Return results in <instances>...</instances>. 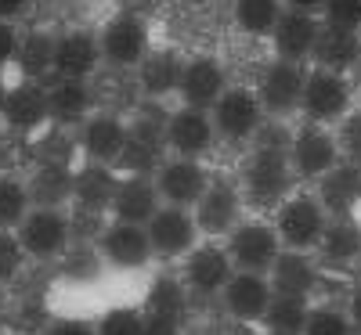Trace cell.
I'll return each instance as SVG.
<instances>
[{
    "label": "cell",
    "mask_w": 361,
    "mask_h": 335,
    "mask_svg": "<svg viewBox=\"0 0 361 335\" xmlns=\"http://www.w3.org/2000/svg\"><path fill=\"white\" fill-rule=\"evenodd\" d=\"M15 231L29 260H58L73 246L76 220L69 206H33Z\"/></svg>",
    "instance_id": "6da1fadb"
},
{
    "label": "cell",
    "mask_w": 361,
    "mask_h": 335,
    "mask_svg": "<svg viewBox=\"0 0 361 335\" xmlns=\"http://www.w3.org/2000/svg\"><path fill=\"white\" fill-rule=\"evenodd\" d=\"M260 137V134H257ZM293 163H289V137L286 141H267L260 137L253 159L246 166V195L253 202H282L293 188Z\"/></svg>",
    "instance_id": "7a4b0ae2"
},
{
    "label": "cell",
    "mask_w": 361,
    "mask_h": 335,
    "mask_svg": "<svg viewBox=\"0 0 361 335\" xmlns=\"http://www.w3.org/2000/svg\"><path fill=\"white\" fill-rule=\"evenodd\" d=\"M329 227V213L318 202V195H286L279 202L275 213V231L282 249H296V253H311L318 249V241Z\"/></svg>",
    "instance_id": "3957f363"
},
{
    "label": "cell",
    "mask_w": 361,
    "mask_h": 335,
    "mask_svg": "<svg viewBox=\"0 0 361 335\" xmlns=\"http://www.w3.org/2000/svg\"><path fill=\"white\" fill-rule=\"evenodd\" d=\"M98 47H102V62L112 69H137L145 62V54L152 51V29L148 22L134 11H119L112 15L102 33H98Z\"/></svg>",
    "instance_id": "277c9868"
},
{
    "label": "cell",
    "mask_w": 361,
    "mask_h": 335,
    "mask_svg": "<svg viewBox=\"0 0 361 335\" xmlns=\"http://www.w3.org/2000/svg\"><path fill=\"white\" fill-rule=\"evenodd\" d=\"M300 112L307 115V123H318V127L340 123V119L350 112V83H347V76L314 65V69L304 76V98H300Z\"/></svg>",
    "instance_id": "5b68a950"
},
{
    "label": "cell",
    "mask_w": 361,
    "mask_h": 335,
    "mask_svg": "<svg viewBox=\"0 0 361 335\" xmlns=\"http://www.w3.org/2000/svg\"><path fill=\"white\" fill-rule=\"evenodd\" d=\"M145 231H148V241H152V253L163 256V260H185L202 241L195 213L185 209V206H166V202L156 209V217L145 224Z\"/></svg>",
    "instance_id": "8992f818"
},
{
    "label": "cell",
    "mask_w": 361,
    "mask_h": 335,
    "mask_svg": "<svg viewBox=\"0 0 361 335\" xmlns=\"http://www.w3.org/2000/svg\"><path fill=\"white\" fill-rule=\"evenodd\" d=\"M209 119H214V130L224 141H250L260 134L264 127V105L257 98V90L250 87H228L217 98V105L209 108Z\"/></svg>",
    "instance_id": "52a82bcc"
},
{
    "label": "cell",
    "mask_w": 361,
    "mask_h": 335,
    "mask_svg": "<svg viewBox=\"0 0 361 335\" xmlns=\"http://www.w3.org/2000/svg\"><path fill=\"white\" fill-rule=\"evenodd\" d=\"M228 256L235 263V270H253V274H267L275 267L279 253H282V241L275 224H264V220H246L238 224L228 234Z\"/></svg>",
    "instance_id": "ba28073f"
},
{
    "label": "cell",
    "mask_w": 361,
    "mask_h": 335,
    "mask_svg": "<svg viewBox=\"0 0 361 335\" xmlns=\"http://www.w3.org/2000/svg\"><path fill=\"white\" fill-rule=\"evenodd\" d=\"M51 123L47 112V83L40 80H22L8 87L4 105H0V127L11 134H40Z\"/></svg>",
    "instance_id": "9c48e42d"
},
{
    "label": "cell",
    "mask_w": 361,
    "mask_h": 335,
    "mask_svg": "<svg viewBox=\"0 0 361 335\" xmlns=\"http://www.w3.org/2000/svg\"><path fill=\"white\" fill-rule=\"evenodd\" d=\"M98 253L112 270H145L152 263V241L141 224H123V220H109L98 234Z\"/></svg>",
    "instance_id": "30bf717a"
},
{
    "label": "cell",
    "mask_w": 361,
    "mask_h": 335,
    "mask_svg": "<svg viewBox=\"0 0 361 335\" xmlns=\"http://www.w3.org/2000/svg\"><path fill=\"white\" fill-rule=\"evenodd\" d=\"M340 159H343L340 141H336V134L329 130V127L307 123L304 130H296L289 137V163H293V173L296 177L318 180L322 173L333 170Z\"/></svg>",
    "instance_id": "8fae6325"
},
{
    "label": "cell",
    "mask_w": 361,
    "mask_h": 335,
    "mask_svg": "<svg viewBox=\"0 0 361 335\" xmlns=\"http://www.w3.org/2000/svg\"><path fill=\"white\" fill-rule=\"evenodd\" d=\"M152 177H156V188H159L166 206L192 209L202 198V191L209 188V170L188 156H166Z\"/></svg>",
    "instance_id": "7c38bea8"
},
{
    "label": "cell",
    "mask_w": 361,
    "mask_h": 335,
    "mask_svg": "<svg viewBox=\"0 0 361 335\" xmlns=\"http://www.w3.org/2000/svg\"><path fill=\"white\" fill-rule=\"evenodd\" d=\"M304 65L296 62H267L260 80H257V98L264 105V115H289L300 108V98H304Z\"/></svg>",
    "instance_id": "4fadbf2b"
},
{
    "label": "cell",
    "mask_w": 361,
    "mask_h": 335,
    "mask_svg": "<svg viewBox=\"0 0 361 335\" xmlns=\"http://www.w3.org/2000/svg\"><path fill=\"white\" fill-rule=\"evenodd\" d=\"M217 141L214 119L206 108H192V105H177L166 115V148L170 156H188V159H202Z\"/></svg>",
    "instance_id": "5bb4252c"
},
{
    "label": "cell",
    "mask_w": 361,
    "mask_h": 335,
    "mask_svg": "<svg viewBox=\"0 0 361 335\" xmlns=\"http://www.w3.org/2000/svg\"><path fill=\"white\" fill-rule=\"evenodd\" d=\"M166 119L152 127L148 119H134L130 123V134H127V144L116 159V173H145L152 177L159 170V163L166 159Z\"/></svg>",
    "instance_id": "9a60e30c"
},
{
    "label": "cell",
    "mask_w": 361,
    "mask_h": 335,
    "mask_svg": "<svg viewBox=\"0 0 361 335\" xmlns=\"http://www.w3.org/2000/svg\"><path fill=\"white\" fill-rule=\"evenodd\" d=\"M231 274H235V263H231L228 249L217 246V241H199L185 256L180 278L192 289V296H221L224 285L231 282Z\"/></svg>",
    "instance_id": "2e32d148"
},
{
    "label": "cell",
    "mask_w": 361,
    "mask_h": 335,
    "mask_svg": "<svg viewBox=\"0 0 361 335\" xmlns=\"http://www.w3.org/2000/svg\"><path fill=\"white\" fill-rule=\"evenodd\" d=\"M102 65V47L98 37L87 29H69V33L54 37L51 51V76L58 80H90Z\"/></svg>",
    "instance_id": "e0dca14e"
},
{
    "label": "cell",
    "mask_w": 361,
    "mask_h": 335,
    "mask_svg": "<svg viewBox=\"0 0 361 335\" xmlns=\"http://www.w3.org/2000/svg\"><path fill=\"white\" fill-rule=\"evenodd\" d=\"M130 123L119 112H90L80 123V151L87 163H105L116 166L119 151L127 144Z\"/></svg>",
    "instance_id": "ac0fdd59"
},
{
    "label": "cell",
    "mask_w": 361,
    "mask_h": 335,
    "mask_svg": "<svg viewBox=\"0 0 361 335\" xmlns=\"http://www.w3.org/2000/svg\"><path fill=\"white\" fill-rule=\"evenodd\" d=\"M116 184H119V173L116 166H105V163H87L73 173V217L76 220H90V217H102L112 206V195H116Z\"/></svg>",
    "instance_id": "d6986e66"
},
{
    "label": "cell",
    "mask_w": 361,
    "mask_h": 335,
    "mask_svg": "<svg viewBox=\"0 0 361 335\" xmlns=\"http://www.w3.org/2000/svg\"><path fill=\"white\" fill-rule=\"evenodd\" d=\"M192 213H195V224H199L202 238L231 234L243 224V195H238V188H231L228 180H209V188L192 206Z\"/></svg>",
    "instance_id": "ffe728a7"
},
{
    "label": "cell",
    "mask_w": 361,
    "mask_h": 335,
    "mask_svg": "<svg viewBox=\"0 0 361 335\" xmlns=\"http://www.w3.org/2000/svg\"><path fill=\"white\" fill-rule=\"evenodd\" d=\"M228 90V72L217 58L209 54H195L180 65V83H177V98L180 105H192V108H214L217 98Z\"/></svg>",
    "instance_id": "44dd1931"
},
{
    "label": "cell",
    "mask_w": 361,
    "mask_h": 335,
    "mask_svg": "<svg viewBox=\"0 0 361 335\" xmlns=\"http://www.w3.org/2000/svg\"><path fill=\"white\" fill-rule=\"evenodd\" d=\"M163 206V195L156 188V177H145V173H119V184L109 206V217L112 220H123V224H148L156 217V209Z\"/></svg>",
    "instance_id": "7402d4cb"
},
{
    "label": "cell",
    "mask_w": 361,
    "mask_h": 335,
    "mask_svg": "<svg viewBox=\"0 0 361 335\" xmlns=\"http://www.w3.org/2000/svg\"><path fill=\"white\" fill-rule=\"evenodd\" d=\"M318 29H322V22L311 11L286 8L282 18L275 22V29H271V47H275V58H282V62H296V65L311 62Z\"/></svg>",
    "instance_id": "603a6c76"
},
{
    "label": "cell",
    "mask_w": 361,
    "mask_h": 335,
    "mask_svg": "<svg viewBox=\"0 0 361 335\" xmlns=\"http://www.w3.org/2000/svg\"><path fill=\"white\" fill-rule=\"evenodd\" d=\"M275 296L267 274H253V270H235L231 282L224 285L221 299H224V310L235 321H264L267 314V303Z\"/></svg>",
    "instance_id": "cb8c5ba5"
},
{
    "label": "cell",
    "mask_w": 361,
    "mask_h": 335,
    "mask_svg": "<svg viewBox=\"0 0 361 335\" xmlns=\"http://www.w3.org/2000/svg\"><path fill=\"white\" fill-rule=\"evenodd\" d=\"M318 202L329 217H350L361 202V166L350 159H340L329 173L318 177Z\"/></svg>",
    "instance_id": "d4e9b609"
},
{
    "label": "cell",
    "mask_w": 361,
    "mask_h": 335,
    "mask_svg": "<svg viewBox=\"0 0 361 335\" xmlns=\"http://www.w3.org/2000/svg\"><path fill=\"white\" fill-rule=\"evenodd\" d=\"M47 112H51V123L54 127H76L94 112V94H90V83L87 80H51L47 83Z\"/></svg>",
    "instance_id": "484cf974"
},
{
    "label": "cell",
    "mask_w": 361,
    "mask_h": 335,
    "mask_svg": "<svg viewBox=\"0 0 361 335\" xmlns=\"http://www.w3.org/2000/svg\"><path fill=\"white\" fill-rule=\"evenodd\" d=\"M73 166L66 159H40L25 177L33 206H69L73 202Z\"/></svg>",
    "instance_id": "4316f807"
},
{
    "label": "cell",
    "mask_w": 361,
    "mask_h": 335,
    "mask_svg": "<svg viewBox=\"0 0 361 335\" xmlns=\"http://www.w3.org/2000/svg\"><path fill=\"white\" fill-rule=\"evenodd\" d=\"M357 58H361V33H357V29H340V25L322 22L318 40H314V51H311V62H314L318 69L347 72Z\"/></svg>",
    "instance_id": "83f0119b"
},
{
    "label": "cell",
    "mask_w": 361,
    "mask_h": 335,
    "mask_svg": "<svg viewBox=\"0 0 361 335\" xmlns=\"http://www.w3.org/2000/svg\"><path fill=\"white\" fill-rule=\"evenodd\" d=\"M180 65H185V62H180V54H177V51H170V47H152V51L145 54V62L134 69V72H137L141 94H145V98H152V101L177 94Z\"/></svg>",
    "instance_id": "f1b7e54d"
},
{
    "label": "cell",
    "mask_w": 361,
    "mask_h": 335,
    "mask_svg": "<svg viewBox=\"0 0 361 335\" xmlns=\"http://www.w3.org/2000/svg\"><path fill=\"white\" fill-rule=\"evenodd\" d=\"M188 307H192V289L185 285L180 274H159V278H152V285L145 292V303H141L145 314L166 317V321H177V324H185Z\"/></svg>",
    "instance_id": "f546056e"
},
{
    "label": "cell",
    "mask_w": 361,
    "mask_h": 335,
    "mask_svg": "<svg viewBox=\"0 0 361 335\" xmlns=\"http://www.w3.org/2000/svg\"><path fill=\"white\" fill-rule=\"evenodd\" d=\"M271 289L282 292V296H311L318 285V267L307 253H296V249H282L275 267L267 270Z\"/></svg>",
    "instance_id": "4dcf8cb0"
},
{
    "label": "cell",
    "mask_w": 361,
    "mask_h": 335,
    "mask_svg": "<svg viewBox=\"0 0 361 335\" xmlns=\"http://www.w3.org/2000/svg\"><path fill=\"white\" fill-rule=\"evenodd\" d=\"M322 260L333 267H347L361 256V224L354 217H329V227L318 241Z\"/></svg>",
    "instance_id": "1f68e13d"
},
{
    "label": "cell",
    "mask_w": 361,
    "mask_h": 335,
    "mask_svg": "<svg viewBox=\"0 0 361 335\" xmlns=\"http://www.w3.org/2000/svg\"><path fill=\"white\" fill-rule=\"evenodd\" d=\"M235 25L246 37H271L275 22L282 18L286 4L282 0H235Z\"/></svg>",
    "instance_id": "d6a6232c"
},
{
    "label": "cell",
    "mask_w": 361,
    "mask_h": 335,
    "mask_svg": "<svg viewBox=\"0 0 361 335\" xmlns=\"http://www.w3.org/2000/svg\"><path fill=\"white\" fill-rule=\"evenodd\" d=\"M307 314H311V303L307 296H282L275 292L267 303V314H264V324L271 331H289V335H300L307 324Z\"/></svg>",
    "instance_id": "836d02e7"
},
{
    "label": "cell",
    "mask_w": 361,
    "mask_h": 335,
    "mask_svg": "<svg viewBox=\"0 0 361 335\" xmlns=\"http://www.w3.org/2000/svg\"><path fill=\"white\" fill-rule=\"evenodd\" d=\"M29 209H33V198H29L25 177L0 173V231H15Z\"/></svg>",
    "instance_id": "e575fe53"
},
{
    "label": "cell",
    "mask_w": 361,
    "mask_h": 335,
    "mask_svg": "<svg viewBox=\"0 0 361 335\" xmlns=\"http://www.w3.org/2000/svg\"><path fill=\"white\" fill-rule=\"evenodd\" d=\"M51 51H54V37L51 33H29L18 44V58H15V62L25 69L29 80H40L44 72H51Z\"/></svg>",
    "instance_id": "d590c367"
},
{
    "label": "cell",
    "mask_w": 361,
    "mask_h": 335,
    "mask_svg": "<svg viewBox=\"0 0 361 335\" xmlns=\"http://www.w3.org/2000/svg\"><path fill=\"white\" fill-rule=\"evenodd\" d=\"M141 328H145V310L141 307H109L94 321L98 335H141Z\"/></svg>",
    "instance_id": "8d00e7d4"
},
{
    "label": "cell",
    "mask_w": 361,
    "mask_h": 335,
    "mask_svg": "<svg viewBox=\"0 0 361 335\" xmlns=\"http://www.w3.org/2000/svg\"><path fill=\"white\" fill-rule=\"evenodd\" d=\"M300 335H354V324L336 307H311L307 324H304Z\"/></svg>",
    "instance_id": "74e56055"
},
{
    "label": "cell",
    "mask_w": 361,
    "mask_h": 335,
    "mask_svg": "<svg viewBox=\"0 0 361 335\" xmlns=\"http://www.w3.org/2000/svg\"><path fill=\"white\" fill-rule=\"evenodd\" d=\"M25 263H29V253L22 249L18 231H0V285H11L25 270Z\"/></svg>",
    "instance_id": "f35d334b"
},
{
    "label": "cell",
    "mask_w": 361,
    "mask_h": 335,
    "mask_svg": "<svg viewBox=\"0 0 361 335\" xmlns=\"http://www.w3.org/2000/svg\"><path fill=\"white\" fill-rule=\"evenodd\" d=\"M340 151H343V159L357 163L361 166V108H350L343 119H340Z\"/></svg>",
    "instance_id": "ab89813d"
},
{
    "label": "cell",
    "mask_w": 361,
    "mask_h": 335,
    "mask_svg": "<svg viewBox=\"0 0 361 335\" xmlns=\"http://www.w3.org/2000/svg\"><path fill=\"white\" fill-rule=\"evenodd\" d=\"M325 22L340 29H357L361 33V0H325L322 4Z\"/></svg>",
    "instance_id": "60d3db41"
},
{
    "label": "cell",
    "mask_w": 361,
    "mask_h": 335,
    "mask_svg": "<svg viewBox=\"0 0 361 335\" xmlns=\"http://www.w3.org/2000/svg\"><path fill=\"white\" fill-rule=\"evenodd\" d=\"M18 44H22V33L15 29V22L0 18V72H8V65H15Z\"/></svg>",
    "instance_id": "b9f144b4"
},
{
    "label": "cell",
    "mask_w": 361,
    "mask_h": 335,
    "mask_svg": "<svg viewBox=\"0 0 361 335\" xmlns=\"http://www.w3.org/2000/svg\"><path fill=\"white\" fill-rule=\"evenodd\" d=\"M44 335H98L94 331V321H87V317H54L51 324H47V331Z\"/></svg>",
    "instance_id": "7bdbcfd3"
},
{
    "label": "cell",
    "mask_w": 361,
    "mask_h": 335,
    "mask_svg": "<svg viewBox=\"0 0 361 335\" xmlns=\"http://www.w3.org/2000/svg\"><path fill=\"white\" fill-rule=\"evenodd\" d=\"M141 335H185V324L166 321V317H152V314H145V328H141Z\"/></svg>",
    "instance_id": "ee69618b"
},
{
    "label": "cell",
    "mask_w": 361,
    "mask_h": 335,
    "mask_svg": "<svg viewBox=\"0 0 361 335\" xmlns=\"http://www.w3.org/2000/svg\"><path fill=\"white\" fill-rule=\"evenodd\" d=\"M25 8H29V0H0V18H4V22H15Z\"/></svg>",
    "instance_id": "f6af8a7d"
},
{
    "label": "cell",
    "mask_w": 361,
    "mask_h": 335,
    "mask_svg": "<svg viewBox=\"0 0 361 335\" xmlns=\"http://www.w3.org/2000/svg\"><path fill=\"white\" fill-rule=\"evenodd\" d=\"M347 317H350V324H354V331H361V289L350 296V307H347Z\"/></svg>",
    "instance_id": "bcb514c9"
},
{
    "label": "cell",
    "mask_w": 361,
    "mask_h": 335,
    "mask_svg": "<svg viewBox=\"0 0 361 335\" xmlns=\"http://www.w3.org/2000/svg\"><path fill=\"white\" fill-rule=\"evenodd\" d=\"M282 4L286 8H293V11H322V4H325V0H282Z\"/></svg>",
    "instance_id": "7dc6e473"
},
{
    "label": "cell",
    "mask_w": 361,
    "mask_h": 335,
    "mask_svg": "<svg viewBox=\"0 0 361 335\" xmlns=\"http://www.w3.org/2000/svg\"><path fill=\"white\" fill-rule=\"evenodd\" d=\"M4 94H8V80H4V72H0V105H4Z\"/></svg>",
    "instance_id": "c3c4849f"
},
{
    "label": "cell",
    "mask_w": 361,
    "mask_h": 335,
    "mask_svg": "<svg viewBox=\"0 0 361 335\" xmlns=\"http://www.w3.org/2000/svg\"><path fill=\"white\" fill-rule=\"evenodd\" d=\"M267 335H289V331H267Z\"/></svg>",
    "instance_id": "681fc988"
},
{
    "label": "cell",
    "mask_w": 361,
    "mask_h": 335,
    "mask_svg": "<svg viewBox=\"0 0 361 335\" xmlns=\"http://www.w3.org/2000/svg\"><path fill=\"white\" fill-rule=\"evenodd\" d=\"M0 130H4V127H0Z\"/></svg>",
    "instance_id": "f907efd6"
},
{
    "label": "cell",
    "mask_w": 361,
    "mask_h": 335,
    "mask_svg": "<svg viewBox=\"0 0 361 335\" xmlns=\"http://www.w3.org/2000/svg\"><path fill=\"white\" fill-rule=\"evenodd\" d=\"M25 335H29V331H25Z\"/></svg>",
    "instance_id": "816d5d0a"
}]
</instances>
